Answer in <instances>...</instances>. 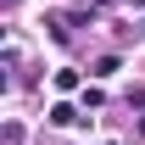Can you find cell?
I'll use <instances>...</instances> for the list:
<instances>
[{"mask_svg": "<svg viewBox=\"0 0 145 145\" xmlns=\"http://www.w3.org/2000/svg\"><path fill=\"white\" fill-rule=\"evenodd\" d=\"M50 123H61V128H72V123H78V112H72L67 101H56V106H50Z\"/></svg>", "mask_w": 145, "mask_h": 145, "instance_id": "cell-1", "label": "cell"}, {"mask_svg": "<svg viewBox=\"0 0 145 145\" xmlns=\"http://www.w3.org/2000/svg\"><path fill=\"white\" fill-rule=\"evenodd\" d=\"M56 89H61V95H67V89H78V72H72V67H61V72H56Z\"/></svg>", "mask_w": 145, "mask_h": 145, "instance_id": "cell-2", "label": "cell"}, {"mask_svg": "<svg viewBox=\"0 0 145 145\" xmlns=\"http://www.w3.org/2000/svg\"><path fill=\"white\" fill-rule=\"evenodd\" d=\"M140 134H145V128H140Z\"/></svg>", "mask_w": 145, "mask_h": 145, "instance_id": "cell-3", "label": "cell"}]
</instances>
